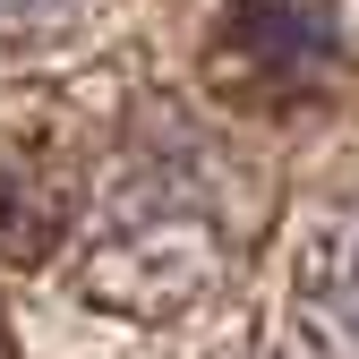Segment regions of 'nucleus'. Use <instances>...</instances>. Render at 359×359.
I'll list each match as a JSON object with an SVG mask.
<instances>
[{
  "instance_id": "nucleus-3",
  "label": "nucleus",
  "mask_w": 359,
  "mask_h": 359,
  "mask_svg": "<svg viewBox=\"0 0 359 359\" xmlns=\"http://www.w3.org/2000/svg\"><path fill=\"white\" fill-rule=\"evenodd\" d=\"M77 214L86 197L52 154L0 137V265H52L77 240Z\"/></svg>"
},
{
  "instance_id": "nucleus-2",
  "label": "nucleus",
  "mask_w": 359,
  "mask_h": 359,
  "mask_svg": "<svg viewBox=\"0 0 359 359\" xmlns=\"http://www.w3.org/2000/svg\"><path fill=\"white\" fill-rule=\"evenodd\" d=\"M334 18L317 0H222L205 26V95L231 111H299L334 86Z\"/></svg>"
},
{
  "instance_id": "nucleus-5",
  "label": "nucleus",
  "mask_w": 359,
  "mask_h": 359,
  "mask_svg": "<svg viewBox=\"0 0 359 359\" xmlns=\"http://www.w3.org/2000/svg\"><path fill=\"white\" fill-rule=\"evenodd\" d=\"M69 9H77V0H0V34H34V26H52Z\"/></svg>"
},
{
  "instance_id": "nucleus-6",
  "label": "nucleus",
  "mask_w": 359,
  "mask_h": 359,
  "mask_svg": "<svg viewBox=\"0 0 359 359\" xmlns=\"http://www.w3.org/2000/svg\"><path fill=\"white\" fill-rule=\"evenodd\" d=\"M0 359H9V317H0Z\"/></svg>"
},
{
  "instance_id": "nucleus-1",
  "label": "nucleus",
  "mask_w": 359,
  "mask_h": 359,
  "mask_svg": "<svg viewBox=\"0 0 359 359\" xmlns=\"http://www.w3.org/2000/svg\"><path fill=\"white\" fill-rule=\"evenodd\" d=\"M222 257H231V231H222V205L205 197V171L146 163L120 189V205L95 222L86 291L120 308H189L222 274Z\"/></svg>"
},
{
  "instance_id": "nucleus-4",
  "label": "nucleus",
  "mask_w": 359,
  "mask_h": 359,
  "mask_svg": "<svg viewBox=\"0 0 359 359\" xmlns=\"http://www.w3.org/2000/svg\"><path fill=\"white\" fill-rule=\"evenodd\" d=\"M299 317L325 359H359V197L334 205L299 248Z\"/></svg>"
}]
</instances>
